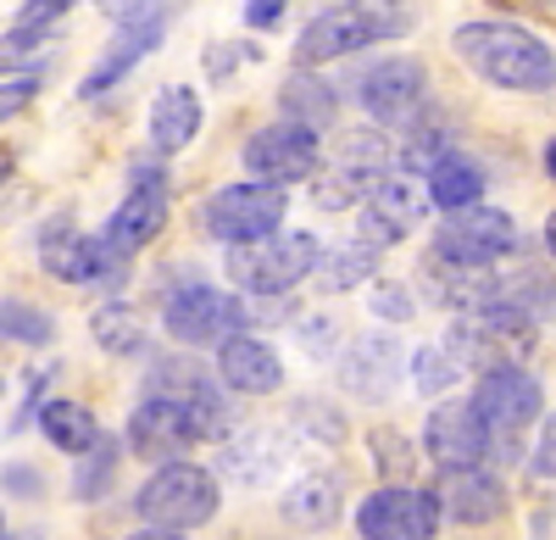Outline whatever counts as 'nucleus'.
Returning <instances> with one entry per match:
<instances>
[{
	"label": "nucleus",
	"mask_w": 556,
	"mask_h": 540,
	"mask_svg": "<svg viewBox=\"0 0 556 540\" xmlns=\"http://www.w3.org/2000/svg\"><path fill=\"white\" fill-rule=\"evenodd\" d=\"M451 51L468 62L484 84L518 89V96H551L556 84V56L551 45L518 23H462L451 34Z\"/></svg>",
	"instance_id": "nucleus-1"
},
{
	"label": "nucleus",
	"mask_w": 556,
	"mask_h": 540,
	"mask_svg": "<svg viewBox=\"0 0 556 540\" xmlns=\"http://www.w3.org/2000/svg\"><path fill=\"white\" fill-rule=\"evenodd\" d=\"M412 23H417L412 0H340V7L317 12V17L295 34V62H301V67H317V62L351 56V51H362V45L401 39Z\"/></svg>",
	"instance_id": "nucleus-2"
},
{
	"label": "nucleus",
	"mask_w": 556,
	"mask_h": 540,
	"mask_svg": "<svg viewBox=\"0 0 556 540\" xmlns=\"http://www.w3.org/2000/svg\"><path fill=\"white\" fill-rule=\"evenodd\" d=\"M323 256V240L306 229H273L262 240L228 246V279L240 296H290Z\"/></svg>",
	"instance_id": "nucleus-3"
},
{
	"label": "nucleus",
	"mask_w": 556,
	"mask_h": 540,
	"mask_svg": "<svg viewBox=\"0 0 556 540\" xmlns=\"http://www.w3.org/2000/svg\"><path fill=\"white\" fill-rule=\"evenodd\" d=\"M112 45L101 51V62L84 73L78 84V101H101L106 89H117L139 62H146L156 45L167 39V23H173V0H117L112 7Z\"/></svg>",
	"instance_id": "nucleus-4"
},
{
	"label": "nucleus",
	"mask_w": 556,
	"mask_h": 540,
	"mask_svg": "<svg viewBox=\"0 0 556 540\" xmlns=\"http://www.w3.org/2000/svg\"><path fill=\"white\" fill-rule=\"evenodd\" d=\"M217 502H223V490H217V474L190 463V457H173L162 463L146 490L134 497L139 518L146 524H162V529H201L217 518Z\"/></svg>",
	"instance_id": "nucleus-5"
},
{
	"label": "nucleus",
	"mask_w": 556,
	"mask_h": 540,
	"mask_svg": "<svg viewBox=\"0 0 556 540\" xmlns=\"http://www.w3.org/2000/svg\"><path fill=\"white\" fill-rule=\"evenodd\" d=\"M256 324V312L235 296V290H217V285H178L167 301H162V329L178 340V346H217L228 335H240Z\"/></svg>",
	"instance_id": "nucleus-6"
},
{
	"label": "nucleus",
	"mask_w": 556,
	"mask_h": 540,
	"mask_svg": "<svg viewBox=\"0 0 556 540\" xmlns=\"http://www.w3.org/2000/svg\"><path fill=\"white\" fill-rule=\"evenodd\" d=\"M290 212V196L285 185H262V178H245V185H223L217 196H206L201 206V223L206 235L223 240V246H240V240H262L273 235Z\"/></svg>",
	"instance_id": "nucleus-7"
},
{
	"label": "nucleus",
	"mask_w": 556,
	"mask_h": 540,
	"mask_svg": "<svg viewBox=\"0 0 556 540\" xmlns=\"http://www.w3.org/2000/svg\"><path fill=\"white\" fill-rule=\"evenodd\" d=\"M506 251H518V223L484 201L445 212V223L434 229V256L456 267H495Z\"/></svg>",
	"instance_id": "nucleus-8"
},
{
	"label": "nucleus",
	"mask_w": 556,
	"mask_h": 540,
	"mask_svg": "<svg viewBox=\"0 0 556 540\" xmlns=\"http://www.w3.org/2000/svg\"><path fill=\"white\" fill-rule=\"evenodd\" d=\"M195 440H212L206 418H201L195 407H184V401H173V395L146 390V401L128 413V452H134V457L173 463V457L190 452Z\"/></svg>",
	"instance_id": "nucleus-9"
},
{
	"label": "nucleus",
	"mask_w": 556,
	"mask_h": 540,
	"mask_svg": "<svg viewBox=\"0 0 556 540\" xmlns=\"http://www.w3.org/2000/svg\"><path fill=\"white\" fill-rule=\"evenodd\" d=\"M424 452L451 468V463H484V457H506L513 452V435H495L484 424V413L473 401H440L424 424Z\"/></svg>",
	"instance_id": "nucleus-10"
},
{
	"label": "nucleus",
	"mask_w": 556,
	"mask_h": 540,
	"mask_svg": "<svg viewBox=\"0 0 556 540\" xmlns=\"http://www.w3.org/2000/svg\"><path fill=\"white\" fill-rule=\"evenodd\" d=\"M362 540H434L440 535V502L424 485H384L356 507Z\"/></svg>",
	"instance_id": "nucleus-11"
},
{
	"label": "nucleus",
	"mask_w": 556,
	"mask_h": 540,
	"mask_svg": "<svg viewBox=\"0 0 556 540\" xmlns=\"http://www.w3.org/2000/svg\"><path fill=\"white\" fill-rule=\"evenodd\" d=\"M162 229H167V173L151 162V167H134L128 196H123L117 212L101 223V246L128 262L134 251H146Z\"/></svg>",
	"instance_id": "nucleus-12"
},
{
	"label": "nucleus",
	"mask_w": 556,
	"mask_h": 540,
	"mask_svg": "<svg viewBox=\"0 0 556 540\" xmlns=\"http://www.w3.org/2000/svg\"><path fill=\"white\" fill-rule=\"evenodd\" d=\"M317 162H323L317 128L290 123V117L256 128L251 140H245V173L262 178V185H301V178L317 173Z\"/></svg>",
	"instance_id": "nucleus-13"
},
{
	"label": "nucleus",
	"mask_w": 556,
	"mask_h": 540,
	"mask_svg": "<svg viewBox=\"0 0 556 540\" xmlns=\"http://www.w3.org/2000/svg\"><path fill=\"white\" fill-rule=\"evenodd\" d=\"M356 101L379 128H395L429 101V67L417 56H384L356 78Z\"/></svg>",
	"instance_id": "nucleus-14"
},
{
	"label": "nucleus",
	"mask_w": 556,
	"mask_h": 540,
	"mask_svg": "<svg viewBox=\"0 0 556 540\" xmlns=\"http://www.w3.org/2000/svg\"><path fill=\"white\" fill-rule=\"evenodd\" d=\"M39 262H45V274L62 279V285H101V279L123 274V256L106 251L101 235H78L67 217L39 229Z\"/></svg>",
	"instance_id": "nucleus-15"
},
{
	"label": "nucleus",
	"mask_w": 556,
	"mask_h": 540,
	"mask_svg": "<svg viewBox=\"0 0 556 540\" xmlns=\"http://www.w3.org/2000/svg\"><path fill=\"white\" fill-rule=\"evenodd\" d=\"M473 407L484 413V424L495 435H518L523 424L540 418L545 407V395H540V379L523 374L518 363H495L479 374V390H473Z\"/></svg>",
	"instance_id": "nucleus-16"
},
{
	"label": "nucleus",
	"mask_w": 556,
	"mask_h": 540,
	"mask_svg": "<svg viewBox=\"0 0 556 540\" xmlns=\"http://www.w3.org/2000/svg\"><path fill=\"white\" fill-rule=\"evenodd\" d=\"M151 390H156V395L184 401V407H195V413L206 418L212 440L235 435V407H228L223 385H217V379H212L201 363H190V356H162V363L151 368Z\"/></svg>",
	"instance_id": "nucleus-17"
},
{
	"label": "nucleus",
	"mask_w": 556,
	"mask_h": 540,
	"mask_svg": "<svg viewBox=\"0 0 556 540\" xmlns=\"http://www.w3.org/2000/svg\"><path fill=\"white\" fill-rule=\"evenodd\" d=\"M434 502H440V518H456V524H495L506 513V485L479 468V463H451L440 468L434 479Z\"/></svg>",
	"instance_id": "nucleus-18"
},
{
	"label": "nucleus",
	"mask_w": 556,
	"mask_h": 540,
	"mask_svg": "<svg viewBox=\"0 0 556 540\" xmlns=\"http://www.w3.org/2000/svg\"><path fill=\"white\" fill-rule=\"evenodd\" d=\"M401 379H406V351H401L390 335H356V340L340 351V385H345L351 395L384 401Z\"/></svg>",
	"instance_id": "nucleus-19"
},
{
	"label": "nucleus",
	"mask_w": 556,
	"mask_h": 540,
	"mask_svg": "<svg viewBox=\"0 0 556 540\" xmlns=\"http://www.w3.org/2000/svg\"><path fill=\"white\" fill-rule=\"evenodd\" d=\"M217 385L223 390H240V395H273L285 385V363H278V351L256 335H228L217 340Z\"/></svg>",
	"instance_id": "nucleus-20"
},
{
	"label": "nucleus",
	"mask_w": 556,
	"mask_h": 540,
	"mask_svg": "<svg viewBox=\"0 0 556 540\" xmlns=\"http://www.w3.org/2000/svg\"><path fill=\"white\" fill-rule=\"evenodd\" d=\"M206 123V106L190 84H162L151 101V151L156 156H178L184 146H195V134Z\"/></svg>",
	"instance_id": "nucleus-21"
},
{
	"label": "nucleus",
	"mask_w": 556,
	"mask_h": 540,
	"mask_svg": "<svg viewBox=\"0 0 556 540\" xmlns=\"http://www.w3.org/2000/svg\"><path fill=\"white\" fill-rule=\"evenodd\" d=\"M367 206V217H374V223H384V229L390 235H412L417 229V223H429V196H424V185H417V178L412 173H379L374 178V185H367V196H362Z\"/></svg>",
	"instance_id": "nucleus-22"
},
{
	"label": "nucleus",
	"mask_w": 556,
	"mask_h": 540,
	"mask_svg": "<svg viewBox=\"0 0 556 540\" xmlns=\"http://www.w3.org/2000/svg\"><path fill=\"white\" fill-rule=\"evenodd\" d=\"M484 190H490V178H484V167L468 156V151H440L429 167H424V196H429V206H440V212H456V206H473V201H484Z\"/></svg>",
	"instance_id": "nucleus-23"
},
{
	"label": "nucleus",
	"mask_w": 556,
	"mask_h": 540,
	"mask_svg": "<svg viewBox=\"0 0 556 540\" xmlns=\"http://www.w3.org/2000/svg\"><path fill=\"white\" fill-rule=\"evenodd\" d=\"M278 507H285L290 524L301 529H329L345 507V490H340V474H301L285 485V497H278Z\"/></svg>",
	"instance_id": "nucleus-24"
},
{
	"label": "nucleus",
	"mask_w": 556,
	"mask_h": 540,
	"mask_svg": "<svg viewBox=\"0 0 556 540\" xmlns=\"http://www.w3.org/2000/svg\"><path fill=\"white\" fill-rule=\"evenodd\" d=\"M278 112L290 123H306V128H329L334 112H340V96L329 78H317L312 67H295L285 84H278Z\"/></svg>",
	"instance_id": "nucleus-25"
},
{
	"label": "nucleus",
	"mask_w": 556,
	"mask_h": 540,
	"mask_svg": "<svg viewBox=\"0 0 556 540\" xmlns=\"http://www.w3.org/2000/svg\"><path fill=\"white\" fill-rule=\"evenodd\" d=\"M285 435L278 429H245L240 440L223 445V474H235V485H262L278 474V463H285Z\"/></svg>",
	"instance_id": "nucleus-26"
},
{
	"label": "nucleus",
	"mask_w": 556,
	"mask_h": 540,
	"mask_svg": "<svg viewBox=\"0 0 556 540\" xmlns=\"http://www.w3.org/2000/svg\"><path fill=\"white\" fill-rule=\"evenodd\" d=\"M34 413H39V429L51 435V445L67 457H78L84 445H96V435H101V418L89 413L84 401H67V395H45Z\"/></svg>",
	"instance_id": "nucleus-27"
},
{
	"label": "nucleus",
	"mask_w": 556,
	"mask_h": 540,
	"mask_svg": "<svg viewBox=\"0 0 556 540\" xmlns=\"http://www.w3.org/2000/svg\"><path fill=\"white\" fill-rule=\"evenodd\" d=\"M374 267H379V251L362 246V240H351V246L323 251L312 274H317V290H323V296H345V290H356V285L374 279Z\"/></svg>",
	"instance_id": "nucleus-28"
},
{
	"label": "nucleus",
	"mask_w": 556,
	"mask_h": 540,
	"mask_svg": "<svg viewBox=\"0 0 556 540\" xmlns=\"http://www.w3.org/2000/svg\"><path fill=\"white\" fill-rule=\"evenodd\" d=\"M89 335L101 340V351L112 356H139L146 351V324H139V312L128 301H101L89 312Z\"/></svg>",
	"instance_id": "nucleus-29"
},
{
	"label": "nucleus",
	"mask_w": 556,
	"mask_h": 540,
	"mask_svg": "<svg viewBox=\"0 0 556 540\" xmlns=\"http://www.w3.org/2000/svg\"><path fill=\"white\" fill-rule=\"evenodd\" d=\"M117 463H123V445L112 435H96V445L78 452V468H73V497L78 502H101L112 479H117Z\"/></svg>",
	"instance_id": "nucleus-30"
},
{
	"label": "nucleus",
	"mask_w": 556,
	"mask_h": 540,
	"mask_svg": "<svg viewBox=\"0 0 556 540\" xmlns=\"http://www.w3.org/2000/svg\"><path fill=\"white\" fill-rule=\"evenodd\" d=\"M390 162H395V146H390L384 128H351V134H340V146H334V167H351L362 178L390 173Z\"/></svg>",
	"instance_id": "nucleus-31"
},
{
	"label": "nucleus",
	"mask_w": 556,
	"mask_h": 540,
	"mask_svg": "<svg viewBox=\"0 0 556 540\" xmlns=\"http://www.w3.org/2000/svg\"><path fill=\"white\" fill-rule=\"evenodd\" d=\"M0 340L17 346H51L56 340V318L34 301H0Z\"/></svg>",
	"instance_id": "nucleus-32"
},
{
	"label": "nucleus",
	"mask_w": 556,
	"mask_h": 540,
	"mask_svg": "<svg viewBox=\"0 0 556 540\" xmlns=\"http://www.w3.org/2000/svg\"><path fill=\"white\" fill-rule=\"evenodd\" d=\"M367 185L374 178H362V173H351V167H329V173H312V201L323 206V212H340V206H356L362 196H367Z\"/></svg>",
	"instance_id": "nucleus-33"
},
{
	"label": "nucleus",
	"mask_w": 556,
	"mask_h": 540,
	"mask_svg": "<svg viewBox=\"0 0 556 540\" xmlns=\"http://www.w3.org/2000/svg\"><path fill=\"white\" fill-rule=\"evenodd\" d=\"M56 34H23V28H7L0 34V73H28L45 62V51H51Z\"/></svg>",
	"instance_id": "nucleus-34"
},
{
	"label": "nucleus",
	"mask_w": 556,
	"mask_h": 540,
	"mask_svg": "<svg viewBox=\"0 0 556 540\" xmlns=\"http://www.w3.org/2000/svg\"><path fill=\"white\" fill-rule=\"evenodd\" d=\"M406 368H412L417 390H429V395H434V390H445V385H456V374H462V368L451 363V351H445V346H424V351H412V363H406Z\"/></svg>",
	"instance_id": "nucleus-35"
},
{
	"label": "nucleus",
	"mask_w": 556,
	"mask_h": 540,
	"mask_svg": "<svg viewBox=\"0 0 556 540\" xmlns=\"http://www.w3.org/2000/svg\"><path fill=\"white\" fill-rule=\"evenodd\" d=\"M73 12V0H23V12L12 17V28L23 34H56V23Z\"/></svg>",
	"instance_id": "nucleus-36"
},
{
	"label": "nucleus",
	"mask_w": 556,
	"mask_h": 540,
	"mask_svg": "<svg viewBox=\"0 0 556 540\" xmlns=\"http://www.w3.org/2000/svg\"><path fill=\"white\" fill-rule=\"evenodd\" d=\"M374 463H379L384 474H412V468H417V452L406 445V435L379 429V435H374Z\"/></svg>",
	"instance_id": "nucleus-37"
},
{
	"label": "nucleus",
	"mask_w": 556,
	"mask_h": 540,
	"mask_svg": "<svg viewBox=\"0 0 556 540\" xmlns=\"http://www.w3.org/2000/svg\"><path fill=\"white\" fill-rule=\"evenodd\" d=\"M379 312V318H390V324H406V318H417V296H412V285H374V301H367Z\"/></svg>",
	"instance_id": "nucleus-38"
},
{
	"label": "nucleus",
	"mask_w": 556,
	"mask_h": 540,
	"mask_svg": "<svg viewBox=\"0 0 556 540\" xmlns=\"http://www.w3.org/2000/svg\"><path fill=\"white\" fill-rule=\"evenodd\" d=\"M34 96H39V78L34 73H12V84H0V123L17 117Z\"/></svg>",
	"instance_id": "nucleus-39"
},
{
	"label": "nucleus",
	"mask_w": 556,
	"mask_h": 540,
	"mask_svg": "<svg viewBox=\"0 0 556 540\" xmlns=\"http://www.w3.org/2000/svg\"><path fill=\"white\" fill-rule=\"evenodd\" d=\"M290 0H245V28H278Z\"/></svg>",
	"instance_id": "nucleus-40"
},
{
	"label": "nucleus",
	"mask_w": 556,
	"mask_h": 540,
	"mask_svg": "<svg viewBox=\"0 0 556 540\" xmlns=\"http://www.w3.org/2000/svg\"><path fill=\"white\" fill-rule=\"evenodd\" d=\"M0 485H7V490H17V497H39V468L17 463V468H7V474H0Z\"/></svg>",
	"instance_id": "nucleus-41"
},
{
	"label": "nucleus",
	"mask_w": 556,
	"mask_h": 540,
	"mask_svg": "<svg viewBox=\"0 0 556 540\" xmlns=\"http://www.w3.org/2000/svg\"><path fill=\"white\" fill-rule=\"evenodd\" d=\"M551 435H556V429H551V413H545V435H540V452L529 457V474H534V479H545V485H551Z\"/></svg>",
	"instance_id": "nucleus-42"
},
{
	"label": "nucleus",
	"mask_w": 556,
	"mask_h": 540,
	"mask_svg": "<svg viewBox=\"0 0 556 540\" xmlns=\"http://www.w3.org/2000/svg\"><path fill=\"white\" fill-rule=\"evenodd\" d=\"M128 540H190V535H178V529H162V524H151V529H139V535H128Z\"/></svg>",
	"instance_id": "nucleus-43"
},
{
	"label": "nucleus",
	"mask_w": 556,
	"mask_h": 540,
	"mask_svg": "<svg viewBox=\"0 0 556 540\" xmlns=\"http://www.w3.org/2000/svg\"><path fill=\"white\" fill-rule=\"evenodd\" d=\"M540 167H545V178H556V140H545V151H540Z\"/></svg>",
	"instance_id": "nucleus-44"
},
{
	"label": "nucleus",
	"mask_w": 556,
	"mask_h": 540,
	"mask_svg": "<svg viewBox=\"0 0 556 540\" xmlns=\"http://www.w3.org/2000/svg\"><path fill=\"white\" fill-rule=\"evenodd\" d=\"M495 7H523V12H540V7H551V0H495Z\"/></svg>",
	"instance_id": "nucleus-45"
},
{
	"label": "nucleus",
	"mask_w": 556,
	"mask_h": 540,
	"mask_svg": "<svg viewBox=\"0 0 556 540\" xmlns=\"http://www.w3.org/2000/svg\"><path fill=\"white\" fill-rule=\"evenodd\" d=\"M7 178H12V162H7V156H0V185H7Z\"/></svg>",
	"instance_id": "nucleus-46"
},
{
	"label": "nucleus",
	"mask_w": 556,
	"mask_h": 540,
	"mask_svg": "<svg viewBox=\"0 0 556 540\" xmlns=\"http://www.w3.org/2000/svg\"><path fill=\"white\" fill-rule=\"evenodd\" d=\"M96 7H106V12H112V7H117V0H96Z\"/></svg>",
	"instance_id": "nucleus-47"
},
{
	"label": "nucleus",
	"mask_w": 556,
	"mask_h": 540,
	"mask_svg": "<svg viewBox=\"0 0 556 540\" xmlns=\"http://www.w3.org/2000/svg\"><path fill=\"white\" fill-rule=\"evenodd\" d=\"M0 540H7V518H0Z\"/></svg>",
	"instance_id": "nucleus-48"
},
{
	"label": "nucleus",
	"mask_w": 556,
	"mask_h": 540,
	"mask_svg": "<svg viewBox=\"0 0 556 540\" xmlns=\"http://www.w3.org/2000/svg\"><path fill=\"white\" fill-rule=\"evenodd\" d=\"M17 540H34V535H17Z\"/></svg>",
	"instance_id": "nucleus-49"
}]
</instances>
